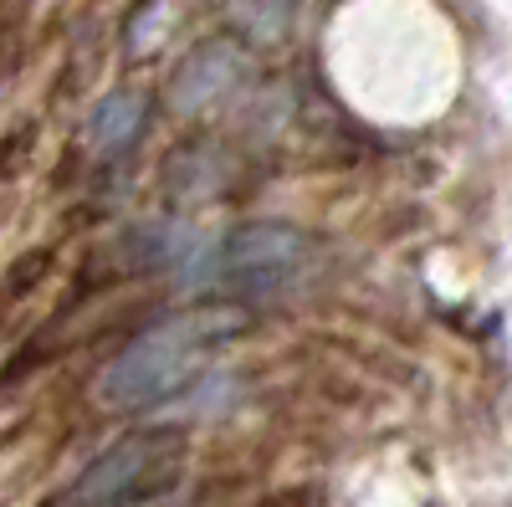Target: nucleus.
Masks as SVG:
<instances>
[{
  "instance_id": "nucleus-4",
  "label": "nucleus",
  "mask_w": 512,
  "mask_h": 507,
  "mask_svg": "<svg viewBox=\"0 0 512 507\" xmlns=\"http://www.w3.org/2000/svg\"><path fill=\"white\" fill-rule=\"evenodd\" d=\"M246 77H251V62L236 41H205V47H195L180 62V72L169 77V108L185 113V118L205 113L210 103L231 98Z\"/></svg>"
},
{
  "instance_id": "nucleus-1",
  "label": "nucleus",
  "mask_w": 512,
  "mask_h": 507,
  "mask_svg": "<svg viewBox=\"0 0 512 507\" xmlns=\"http://www.w3.org/2000/svg\"><path fill=\"white\" fill-rule=\"evenodd\" d=\"M246 328H251V313L231 298H205V303L164 313L108 359V369L98 374V400L108 410H149V405L175 400Z\"/></svg>"
},
{
  "instance_id": "nucleus-2",
  "label": "nucleus",
  "mask_w": 512,
  "mask_h": 507,
  "mask_svg": "<svg viewBox=\"0 0 512 507\" xmlns=\"http://www.w3.org/2000/svg\"><path fill=\"white\" fill-rule=\"evenodd\" d=\"M308 251V236L287 221H246L221 241V251H210L205 282H226L241 298H267V292L292 287Z\"/></svg>"
},
{
  "instance_id": "nucleus-5",
  "label": "nucleus",
  "mask_w": 512,
  "mask_h": 507,
  "mask_svg": "<svg viewBox=\"0 0 512 507\" xmlns=\"http://www.w3.org/2000/svg\"><path fill=\"white\" fill-rule=\"evenodd\" d=\"M231 185V159L216 144H190L164 164V195L169 205H205Z\"/></svg>"
},
{
  "instance_id": "nucleus-7",
  "label": "nucleus",
  "mask_w": 512,
  "mask_h": 507,
  "mask_svg": "<svg viewBox=\"0 0 512 507\" xmlns=\"http://www.w3.org/2000/svg\"><path fill=\"white\" fill-rule=\"evenodd\" d=\"M231 16L251 41H282L292 26V0H236Z\"/></svg>"
},
{
  "instance_id": "nucleus-3",
  "label": "nucleus",
  "mask_w": 512,
  "mask_h": 507,
  "mask_svg": "<svg viewBox=\"0 0 512 507\" xmlns=\"http://www.w3.org/2000/svg\"><path fill=\"white\" fill-rule=\"evenodd\" d=\"M180 446H185L180 431H164V426L118 436L67 487V507H123V502H134L149 482L154 487L169 482V472H175V461H180Z\"/></svg>"
},
{
  "instance_id": "nucleus-6",
  "label": "nucleus",
  "mask_w": 512,
  "mask_h": 507,
  "mask_svg": "<svg viewBox=\"0 0 512 507\" xmlns=\"http://www.w3.org/2000/svg\"><path fill=\"white\" fill-rule=\"evenodd\" d=\"M144 113H149V98L144 93H134V88H118V93H108L93 113H88V149L93 154H103V159H118L128 144L139 139V129H144Z\"/></svg>"
}]
</instances>
